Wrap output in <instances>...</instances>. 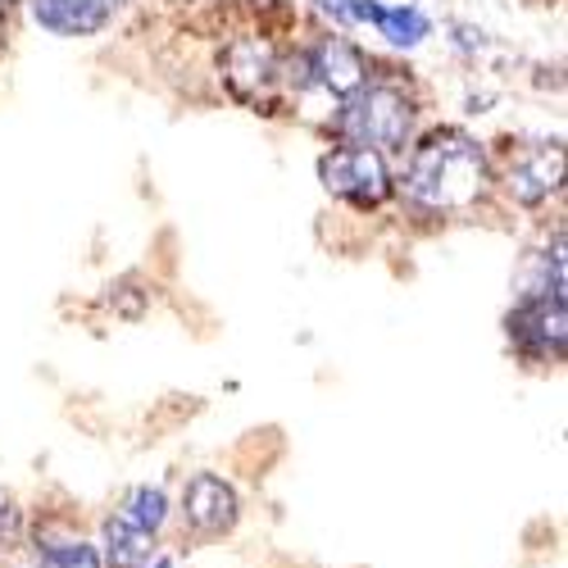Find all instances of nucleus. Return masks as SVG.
<instances>
[{
  "mask_svg": "<svg viewBox=\"0 0 568 568\" xmlns=\"http://www.w3.org/2000/svg\"><path fill=\"white\" fill-rule=\"evenodd\" d=\"M19 532H23V509H19V500L10 491H0V550L14 546Z\"/></svg>",
  "mask_w": 568,
  "mask_h": 568,
  "instance_id": "obj_15",
  "label": "nucleus"
},
{
  "mask_svg": "<svg viewBox=\"0 0 568 568\" xmlns=\"http://www.w3.org/2000/svg\"><path fill=\"white\" fill-rule=\"evenodd\" d=\"M32 23L51 37L78 41V37H97L105 32L128 0H23Z\"/></svg>",
  "mask_w": 568,
  "mask_h": 568,
  "instance_id": "obj_8",
  "label": "nucleus"
},
{
  "mask_svg": "<svg viewBox=\"0 0 568 568\" xmlns=\"http://www.w3.org/2000/svg\"><path fill=\"white\" fill-rule=\"evenodd\" d=\"M219 78L227 97L255 114L301 105V45L287 51L268 32H232L219 51Z\"/></svg>",
  "mask_w": 568,
  "mask_h": 568,
  "instance_id": "obj_3",
  "label": "nucleus"
},
{
  "mask_svg": "<svg viewBox=\"0 0 568 568\" xmlns=\"http://www.w3.org/2000/svg\"><path fill=\"white\" fill-rule=\"evenodd\" d=\"M146 568H173V559H155V564H146Z\"/></svg>",
  "mask_w": 568,
  "mask_h": 568,
  "instance_id": "obj_17",
  "label": "nucleus"
},
{
  "mask_svg": "<svg viewBox=\"0 0 568 568\" xmlns=\"http://www.w3.org/2000/svg\"><path fill=\"white\" fill-rule=\"evenodd\" d=\"M373 55L355 45L342 32H323L310 45H301V97L305 91H323L333 101H346L351 91L373 73Z\"/></svg>",
  "mask_w": 568,
  "mask_h": 568,
  "instance_id": "obj_7",
  "label": "nucleus"
},
{
  "mask_svg": "<svg viewBox=\"0 0 568 568\" xmlns=\"http://www.w3.org/2000/svg\"><path fill=\"white\" fill-rule=\"evenodd\" d=\"M418 114H423V97H418L414 78L373 64V73L351 91V97L337 101L333 119H327V136L342 141V146L383 151L392 160L414 141Z\"/></svg>",
  "mask_w": 568,
  "mask_h": 568,
  "instance_id": "obj_2",
  "label": "nucleus"
},
{
  "mask_svg": "<svg viewBox=\"0 0 568 568\" xmlns=\"http://www.w3.org/2000/svg\"><path fill=\"white\" fill-rule=\"evenodd\" d=\"M318 14H327L337 23V32H351V28H368L373 23V10L377 0H314Z\"/></svg>",
  "mask_w": 568,
  "mask_h": 568,
  "instance_id": "obj_13",
  "label": "nucleus"
},
{
  "mask_svg": "<svg viewBox=\"0 0 568 568\" xmlns=\"http://www.w3.org/2000/svg\"><path fill=\"white\" fill-rule=\"evenodd\" d=\"M182 514H186V524H192V532L223 537L236 524L242 505H236V491L219 478V473H196V478L186 483V491H182Z\"/></svg>",
  "mask_w": 568,
  "mask_h": 568,
  "instance_id": "obj_9",
  "label": "nucleus"
},
{
  "mask_svg": "<svg viewBox=\"0 0 568 568\" xmlns=\"http://www.w3.org/2000/svg\"><path fill=\"white\" fill-rule=\"evenodd\" d=\"M505 333L518 359L528 364H564L568 346V296L555 287H518L514 310L505 314Z\"/></svg>",
  "mask_w": 568,
  "mask_h": 568,
  "instance_id": "obj_5",
  "label": "nucleus"
},
{
  "mask_svg": "<svg viewBox=\"0 0 568 568\" xmlns=\"http://www.w3.org/2000/svg\"><path fill=\"white\" fill-rule=\"evenodd\" d=\"M318 182L333 201H342L359 214L383 210L396 196L392 160L383 151H368V146H342V141L333 151L318 155Z\"/></svg>",
  "mask_w": 568,
  "mask_h": 568,
  "instance_id": "obj_6",
  "label": "nucleus"
},
{
  "mask_svg": "<svg viewBox=\"0 0 568 568\" xmlns=\"http://www.w3.org/2000/svg\"><path fill=\"white\" fill-rule=\"evenodd\" d=\"M45 568H101V555L87 541H55L45 546Z\"/></svg>",
  "mask_w": 568,
  "mask_h": 568,
  "instance_id": "obj_14",
  "label": "nucleus"
},
{
  "mask_svg": "<svg viewBox=\"0 0 568 568\" xmlns=\"http://www.w3.org/2000/svg\"><path fill=\"white\" fill-rule=\"evenodd\" d=\"M396 196L414 219H468L496 196L491 151L464 128H433L405 146Z\"/></svg>",
  "mask_w": 568,
  "mask_h": 568,
  "instance_id": "obj_1",
  "label": "nucleus"
},
{
  "mask_svg": "<svg viewBox=\"0 0 568 568\" xmlns=\"http://www.w3.org/2000/svg\"><path fill=\"white\" fill-rule=\"evenodd\" d=\"M368 28H373L377 37H387L396 51H414V45H423V41L433 37V19L423 14L418 6H383V0H377Z\"/></svg>",
  "mask_w": 568,
  "mask_h": 568,
  "instance_id": "obj_10",
  "label": "nucleus"
},
{
  "mask_svg": "<svg viewBox=\"0 0 568 568\" xmlns=\"http://www.w3.org/2000/svg\"><path fill=\"white\" fill-rule=\"evenodd\" d=\"M491 173H496V192H505V201H514L518 210H546L564 192L559 136L509 141L500 155H491Z\"/></svg>",
  "mask_w": 568,
  "mask_h": 568,
  "instance_id": "obj_4",
  "label": "nucleus"
},
{
  "mask_svg": "<svg viewBox=\"0 0 568 568\" xmlns=\"http://www.w3.org/2000/svg\"><path fill=\"white\" fill-rule=\"evenodd\" d=\"M14 6H19V0H0V37H6V28H10V14H14Z\"/></svg>",
  "mask_w": 568,
  "mask_h": 568,
  "instance_id": "obj_16",
  "label": "nucleus"
},
{
  "mask_svg": "<svg viewBox=\"0 0 568 568\" xmlns=\"http://www.w3.org/2000/svg\"><path fill=\"white\" fill-rule=\"evenodd\" d=\"M119 518H128L132 528H141V532H160L164 528V518H169V496L160 491V487H132L128 496H123V514Z\"/></svg>",
  "mask_w": 568,
  "mask_h": 568,
  "instance_id": "obj_12",
  "label": "nucleus"
},
{
  "mask_svg": "<svg viewBox=\"0 0 568 568\" xmlns=\"http://www.w3.org/2000/svg\"><path fill=\"white\" fill-rule=\"evenodd\" d=\"M105 555L114 568H146L155 555V537L132 528L128 518H110L105 524Z\"/></svg>",
  "mask_w": 568,
  "mask_h": 568,
  "instance_id": "obj_11",
  "label": "nucleus"
}]
</instances>
